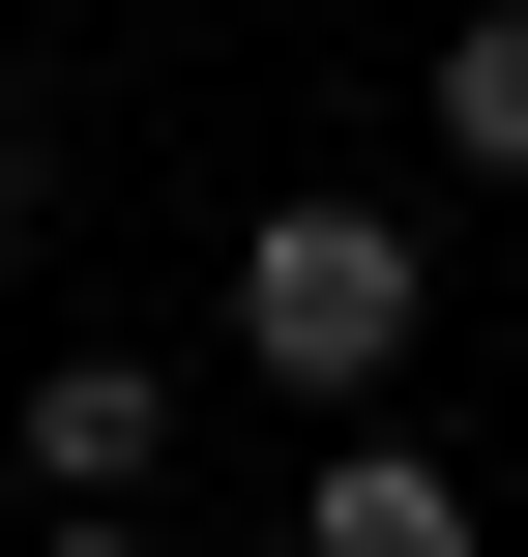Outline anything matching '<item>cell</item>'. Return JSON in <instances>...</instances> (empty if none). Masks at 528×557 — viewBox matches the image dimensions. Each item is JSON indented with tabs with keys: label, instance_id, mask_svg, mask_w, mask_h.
Returning a JSON list of instances; mask_svg holds the SVG:
<instances>
[{
	"label": "cell",
	"instance_id": "cell-1",
	"mask_svg": "<svg viewBox=\"0 0 528 557\" xmlns=\"http://www.w3.org/2000/svg\"><path fill=\"white\" fill-rule=\"evenodd\" d=\"M412 323H441V235H412V206H353V176L235 206V382H294V411H382V382H412Z\"/></svg>",
	"mask_w": 528,
	"mask_h": 557
},
{
	"label": "cell",
	"instance_id": "cell-2",
	"mask_svg": "<svg viewBox=\"0 0 528 557\" xmlns=\"http://www.w3.org/2000/svg\"><path fill=\"white\" fill-rule=\"evenodd\" d=\"M0 470H29V499H147V470H176V352H29Z\"/></svg>",
	"mask_w": 528,
	"mask_h": 557
},
{
	"label": "cell",
	"instance_id": "cell-3",
	"mask_svg": "<svg viewBox=\"0 0 528 557\" xmlns=\"http://www.w3.org/2000/svg\"><path fill=\"white\" fill-rule=\"evenodd\" d=\"M294 557H470V470H441L412 411H323V470H294Z\"/></svg>",
	"mask_w": 528,
	"mask_h": 557
},
{
	"label": "cell",
	"instance_id": "cell-4",
	"mask_svg": "<svg viewBox=\"0 0 528 557\" xmlns=\"http://www.w3.org/2000/svg\"><path fill=\"white\" fill-rule=\"evenodd\" d=\"M412 117H441V176H470V206H528V0H470V29L412 59Z\"/></svg>",
	"mask_w": 528,
	"mask_h": 557
},
{
	"label": "cell",
	"instance_id": "cell-5",
	"mask_svg": "<svg viewBox=\"0 0 528 557\" xmlns=\"http://www.w3.org/2000/svg\"><path fill=\"white\" fill-rule=\"evenodd\" d=\"M29 557H176V529H147V499H29Z\"/></svg>",
	"mask_w": 528,
	"mask_h": 557
},
{
	"label": "cell",
	"instance_id": "cell-6",
	"mask_svg": "<svg viewBox=\"0 0 528 557\" xmlns=\"http://www.w3.org/2000/svg\"><path fill=\"white\" fill-rule=\"evenodd\" d=\"M0 235H29V117H0Z\"/></svg>",
	"mask_w": 528,
	"mask_h": 557
}]
</instances>
